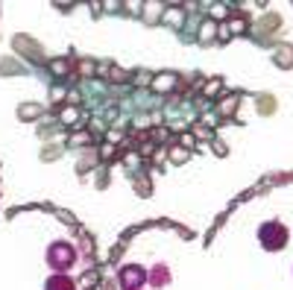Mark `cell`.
Segmentation results:
<instances>
[{"label":"cell","instance_id":"1","mask_svg":"<svg viewBox=\"0 0 293 290\" xmlns=\"http://www.w3.org/2000/svg\"><path fill=\"white\" fill-rule=\"evenodd\" d=\"M226 12H229V9H226V6H214V12H211V15H217V18H223Z\"/></svg>","mask_w":293,"mask_h":290}]
</instances>
